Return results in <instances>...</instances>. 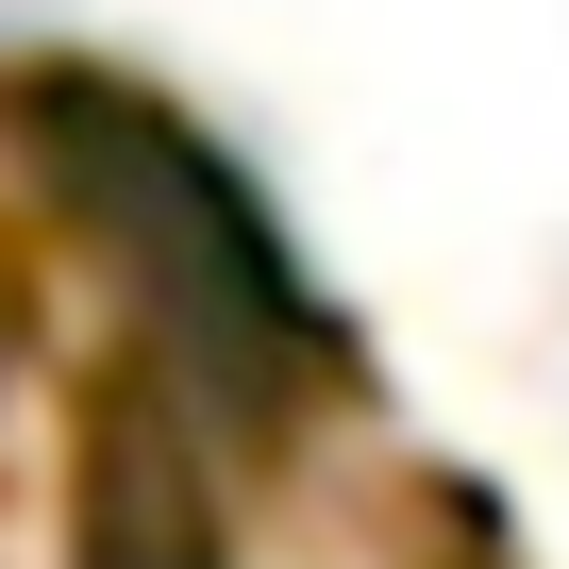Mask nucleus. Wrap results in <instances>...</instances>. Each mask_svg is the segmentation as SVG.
<instances>
[{
	"instance_id": "f257e3e1",
	"label": "nucleus",
	"mask_w": 569,
	"mask_h": 569,
	"mask_svg": "<svg viewBox=\"0 0 569 569\" xmlns=\"http://www.w3.org/2000/svg\"><path fill=\"white\" fill-rule=\"evenodd\" d=\"M18 134L51 168V201L118 251V284L151 302L168 369L201 419H319L352 386V336L319 302L284 201L168 101V84H118V68H18Z\"/></svg>"
}]
</instances>
